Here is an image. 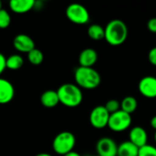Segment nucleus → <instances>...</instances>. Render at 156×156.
<instances>
[{"instance_id":"1","label":"nucleus","mask_w":156,"mask_h":156,"mask_svg":"<svg viewBox=\"0 0 156 156\" xmlns=\"http://www.w3.org/2000/svg\"><path fill=\"white\" fill-rule=\"evenodd\" d=\"M105 28V40L109 45L118 47L122 45L128 37V27L121 19L111 20Z\"/></svg>"},{"instance_id":"2","label":"nucleus","mask_w":156,"mask_h":156,"mask_svg":"<svg viewBox=\"0 0 156 156\" xmlns=\"http://www.w3.org/2000/svg\"><path fill=\"white\" fill-rule=\"evenodd\" d=\"M74 80L76 85L84 90H95L101 82V77L94 68L80 66L74 71Z\"/></svg>"},{"instance_id":"3","label":"nucleus","mask_w":156,"mask_h":156,"mask_svg":"<svg viewBox=\"0 0 156 156\" xmlns=\"http://www.w3.org/2000/svg\"><path fill=\"white\" fill-rule=\"evenodd\" d=\"M59 103L69 108H75L81 104L83 94L81 89L73 83H64L57 90Z\"/></svg>"},{"instance_id":"4","label":"nucleus","mask_w":156,"mask_h":156,"mask_svg":"<svg viewBox=\"0 0 156 156\" xmlns=\"http://www.w3.org/2000/svg\"><path fill=\"white\" fill-rule=\"evenodd\" d=\"M76 144L75 135L68 131L58 133L52 142L53 151L58 155L64 156L73 151Z\"/></svg>"},{"instance_id":"5","label":"nucleus","mask_w":156,"mask_h":156,"mask_svg":"<svg viewBox=\"0 0 156 156\" xmlns=\"http://www.w3.org/2000/svg\"><path fill=\"white\" fill-rule=\"evenodd\" d=\"M67 18L76 25H85L90 22V16L88 9L81 4L72 3L66 8Z\"/></svg>"},{"instance_id":"6","label":"nucleus","mask_w":156,"mask_h":156,"mask_svg":"<svg viewBox=\"0 0 156 156\" xmlns=\"http://www.w3.org/2000/svg\"><path fill=\"white\" fill-rule=\"evenodd\" d=\"M133 119L132 115L120 110L110 115L108 127L115 133H122L130 128Z\"/></svg>"},{"instance_id":"7","label":"nucleus","mask_w":156,"mask_h":156,"mask_svg":"<svg viewBox=\"0 0 156 156\" xmlns=\"http://www.w3.org/2000/svg\"><path fill=\"white\" fill-rule=\"evenodd\" d=\"M110 115L104 105L96 106L90 113V122L95 129H103L108 126Z\"/></svg>"},{"instance_id":"8","label":"nucleus","mask_w":156,"mask_h":156,"mask_svg":"<svg viewBox=\"0 0 156 156\" xmlns=\"http://www.w3.org/2000/svg\"><path fill=\"white\" fill-rule=\"evenodd\" d=\"M96 152L100 156H117L118 144L111 137H101L96 144Z\"/></svg>"},{"instance_id":"9","label":"nucleus","mask_w":156,"mask_h":156,"mask_svg":"<svg viewBox=\"0 0 156 156\" xmlns=\"http://www.w3.org/2000/svg\"><path fill=\"white\" fill-rule=\"evenodd\" d=\"M139 92L147 99L156 98V77L145 76L142 78L138 84Z\"/></svg>"},{"instance_id":"10","label":"nucleus","mask_w":156,"mask_h":156,"mask_svg":"<svg viewBox=\"0 0 156 156\" xmlns=\"http://www.w3.org/2000/svg\"><path fill=\"white\" fill-rule=\"evenodd\" d=\"M13 46L18 52L27 54L35 48V42L28 35L18 34L13 39Z\"/></svg>"},{"instance_id":"11","label":"nucleus","mask_w":156,"mask_h":156,"mask_svg":"<svg viewBox=\"0 0 156 156\" xmlns=\"http://www.w3.org/2000/svg\"><path fill=\"white\" fill-rule=\"evenodd\" d=\"M129 141L135 144L138 148L145 146L148 142V134L144 128L141 126H134L129 133Z\"/></svg>"},{"instance_id":"12","label":"nucleus","mask_w":156,"mask_h":156,"mask_svg":"<svg viewBox=\"0 0 156 156\" xmlns=\"http://www.w3.org/2000/svg\"><path fill=\"white\" fill-rule=\"evenodd\" d=\"M15 97L14 85L6 79L0 78V104L5 105L12 101Z\"/></svg>"},{"instance_id":"13","label":"nucleus","mask_w":156,"mask_h":156,"mask_svg":"<svg viewBox=\"0 0 156 156\" xmlns=\"http://www.w3.org/2000/svg\"><path fill=\"white\" fill-rule=\"evenodd\" d=\"M98 53L94 48H87L80 53L79 64L80 67L93 68V66L98 61Z\"/></svg>"},{"instance_id":"14","label":"nucleus","mask_w":156,"mask_h":156,"mask_svg":"<svg viewBox=\"0 0 156 156\" xmlns=\"http://www.w3.org/2000/svg\"><path fill=\"white\" fill-rule=\"evenodd\" d=\"M35 0H11L9 8L16 14H25L35 7Z\"/></svg>"},{"instance_id":"15","label":"nucleus","mask_w":156,"mask_h":156,"mask_svg":"<svg viewBox=\"0 0 156 156\" xmlns=\"http://www.w3.org/2000/svg\"><path fill=\"white\" fill-rule=\"evenodd\" d=\"M40 102L46 108H54L59 103V99L57 90H48L40 96Z\"/></svg>"},{"instance_id":"16","label":"nucleus","mask_w":156,"mask_h":156,"mask_svg":"<svg viewBox=\"0 0 156 156\" xmlns=\"http://www.w3.org/2000/svg\"><path fill=\"white\" fill-rule=\"evenodd\" d=\"M139 150L140 148H138L132 142L125 141L118 145L117 156H138Z\"/></svg>"},{"instance_id":"17","label":"nucleus","mask_w":156,"mask_h":156,"mask_svg":"<svg viewBox=\"0 0 156 156\" xmlns=\"http://www.w3.org/2000/svg\"><path fill=\"white\" fill-rule=\"evenodd\" d=\"M138 107V102L136 98L133 96H126L121 101V110L131 114L133 113Z\"/></svg>"},{"instance_id":"18","label":"nucleus","mask_w":156,"mask_h":156,"mask_svg":"<svg viewBox=\"0 0 156 156\" xmlns=\"http://www.w3.org/2000/svg\"><path fill=\"white\" fill-rule=\"evenodd\" d=\"M88 36L93 40H101L105 38V28L99 24H92L88 28Z\"/></svg>"},{"instance_id":"19","label":"nucleus","mask_w":156,"mask_h":156,"mask_svg":"<svg viewBox=\"0 0 156 156\" xmlns=\"http://www.w3.org/2000/svg\"><path fill=\"white\" fill-rule=\"evenodd\" d=\"M24 58L19 54H13L6 58V69L10 70H17L22 68Z\"/></svg>"},{"instance_id":"20","label":"nucleus","mask_w":156,"mask_h":156,"mask_svg":"<svg viewBox=\"0 0 156 156\" xmlns=\"http://www.w3.org/2000/svg\"><path fill=\"white\" fill-rule=\"evenodd\" d=\"M27 59L28 61L35 66L40 65L43 60H44V55L42 51L38 48H34L32 49L29 53H27Z\"/></svg>"},{"instance_id":"21","label":"nucleus","mask_w":156,"mask_h":156,"mask_svg":"<svg viewBox=\"0 0 156 156\" xmlns=\"http://www.w3.org/2000/svg\"><path fill=\"white\" fill-rule=\"evenodd\" d=\"M11 23V16L5 9L0 10V29H5L9 27Z\"/></svg>"},{"instance_id":"22","label":"nucleus","mask_w":156,"mask_h":156,"mask_svg":"<svg viewBox=\"0 0 156 156\" xmlns=\"http://www.w3.org/2000/svg\"><path fill=\"white\" fill-rule=\"evenodd\" d=\"M104 106H105L106 110L109 112L110 114L115 113V112H117L118 111L121 110V102H120L118 100H115V99L109 100V101L105 103Z\"/></svg>"},{"instance_id":"23","label":"nucleus","mask_w":156,"mask_h":156,"mask_svg":"<svg viewBox=\"0 0 156 156\" xmlns=\"http://www.w3.org/2000/svg\"><path fill=\"white\" fill-rule=\"evenodd\" d=\"M138 156H156V147L151 144H146L140 148Z\"/></svg>"},{"instance_id":"24","label":"nucleus","mask_w":156,"mask_h":156,"mask_svg":"<svg viewBox=\"0 0 156 156\" xmlns=\"http://www.w3.org/2000/svg\"><path fill=\"white\" fill-rule=\"evenodd\" d=\"M148 60L152 65L156 67V47L150 49L148 53Z\"/></svg>"},{"instance_id":"25","label":"nucleus","mask_w":156,"mask_h":156,"mask_svg":"<svg viewBox=\"0 0 156 156\" xmlns=\"http://www.w3.org/2000/svg\"><path fill=\"white\" fill-rule=\"evenodd\" d=\"M147 28L150 32L156 33V17L150 18L147 22Z\"/></svg>"},{"instance_id":"26","label":"nucleus","mask_w":156,"mask_h":156,"mask_svg":"<svg viewBox=\"0 0 156 156\" xmlns=\"http://www.w3.org/2000/svg\"><path fill=\"white\" fill-rule=\"evenodd\" d=\"M6 69V58L0 52V76ZM1 78V77H0Z\"/></svg>"},{"instance_id":"27","label":"nucleus","mask_w":156,"mask_h":156,"mask_svg":"<svg viewBox=\"0 0 156 156\" xmlns=\"http://www.w3.org/2000/svg\"><path fill=\"white\" fill-rule=\"evenodd\" d=\"M151 126H152V128H154V130L156 131V115H154L152 119H151Z\"/></svg>"},{"instance_id":"28","label":"nucleus","mask_w":156,"mask_h":156,"mask_svg":"<svg viewBox=\"0 0 156 156\" xmlns=\"http://www.w3.org/2000/svg\"><path fill=\"white\" fill-rule=\"evenodd\" d=\"M64 156H81V155H80L79 153L72 151V152H70L69 154H66V155H64Z\"/></svg>"},{"instance_id":"29","label":"nucleus","mask_w":156,"mask_h":156,"mask_svg":"<svg viewBox=\"0 0 156 156\" xmlns=\"http://www.w3.org/2000/svg\"><path fill=\"white\" fill-rule=\"evenodd\" d=\"M35 156H52L51 154H48V153H40V154H37V155Z\"/></svg>"},{"instance_id":"30","label":"nucleus","mask_w":156,"mask_h":156,"mask_svg":"<svg viewBox=\"0 0 156 156\" xmlns=\"http://www.w3.org/2000/svg\"><path fill=\"white\" fill-rule=\"evenodd\" d=\"M154 142H155V144H156V131H155V133H154Z\"/></svg>"},{"instance_id":"31","label":"nucleus","mask_w":156,"mask_h":156,"mask_svg":"<svg viewBox=\"0 0 156 156\" xmlns=\"http://www.w3.org/2000/svg\"><path fill=\"white\" fill-rule=\"evenodd\" d=\"M2 9V2L0 1V10Z\"/></svg>"},{"instance_id":"32","label":"nucleus","mask_w":156,"mask_h":156,"mask_svg":"<svg viewBox=\"0 0 156 156\" xmlns=\"http://www.w3.org/2000/svg\"><path fill=\"white\" fill-rule=\"evenodd\" d=\"M94 156H100V155H98V154H96V155H94Z\"/></svg>"}]
</instances>
